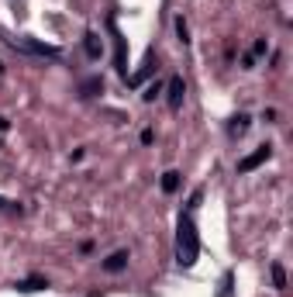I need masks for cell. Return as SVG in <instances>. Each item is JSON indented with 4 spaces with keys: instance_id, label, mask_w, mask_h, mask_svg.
I'll return each mask as SVG.
<instances>
[{
    "instance_id": "obj_1",
    "label": "cell",
    "mask_w": 293,
    "mask_h": 297,
    "mask_svg": "<svg viewBox=\"0 0 293 297\" xmlns=\"http://www.w3.org/2000/svg\"><path fill=\"white\" fill-rule=\"evenodd\" d=\"M197 252H200V242H197L193 218L183 215L179 218V235H176V259H179V266H193L197 263Z\"/></svg>"
},
{
    "instance_id": "obj_2",
    "label": "cell",
    "mask_w": 293,
    "mask_h": 297,
    "mask_svg": "<svg viewBox=\"0 0 293 297\" xmlns=\"http://www.w3.org/2000/svg\"><path fill=\"white\" fill-rule=\"evenodd\" d=\"M269 155H273V146H259L252 155H245V159L238 162V173H252V169H255V166H262Z\"/></svg>"
},
{
    "instance_id": "obj_3",
    "label": "cell",
    "mask_w": 293,
    "mask_h": 297,
    "mask_svg": "<svg viewBox=\"0 0 293 297\" xmlns=\"http://www.w3.org/2000/svg\"><path fill=\"white\" fill-rule=\"evenodd\" d=\"M183 93H186L183 79H179V76H173V79H169V107H173V111H179V104H183Z\"/></svg>"
},
{
    "instance_id": "obj_4",
    "label": "cell",
    "mask_w": 293,
    "mask_h": 297,
    "mask_svg": "<svg viewBox=\"0 0 293 297\" xmlns=\"http://www.w3.org/2000/svg\"><path fill=\"white\" fill-rule=\"evenodd\" d=\"M124 266H128V252H124V249H117L111 259H104V270H107V273H121Z\"/></svg>"
},
{
    "instance_id": "obj_5",
    "label": "cell",
    "mask_w": 293,
    "mask_h": 297,
    "mask_svg": "<svg viewBox=\"0 0 293 297\" xmlns=\"http://www.w3.org/2000/svg\"><path fill=\"white\" fill-rule=\"evenodd\" d=\"M231 139H238V135H245L248 132V114H238V118H231Z\"/></svg>"
},
{
    "instance_id": "obj_6",
    "label": "cell",
    "mask_w": 293,
    "mask_h": 297,
    "mask_svg": "<svg viewBox=\"0 0 293 297\" xmlns=\"http://www.w3.org/2000/svg\"><path fill=\"white\" fill-rule=\"evenodd\" d=\"M162 190H166V194H176V190H179V173H176V169L162 173Z\"/></svg>"
},
{
    "instance_id": "obj_7",
    "label": "cell",
    "mask_w": 293,
    "mask_h": 297,
    "mask_svg": "<svg viewBox=\"0 0 293 297\" xmlns=\"http://www.w3.org/2000/svg\"><path fill=\"white\" fill-rule=\"evenodd\" d=\"M176 35H179V42H183V45L190 42V28H186V21H183V17H176Z\"/></svg>"
},
{
    "instance_id": "obj_8",
    "label": "cell",
    "mask_w": 293,
    "mask_h": 297,
    "mask_svg": "<svg viewBox=\"0 0 293 297\" xmlns=\"http://www.w3.org/2000/svg\"><path fill=\"white\" fill-rule=\"evenodd\" d=\"M273 284H276V287H280V291H283V287H287V273H283V266H280V263H276V266H273Z\"/></svg>"
},
{
    "instance_id": "obj_9",
    "label": "cell",
    "mask_w": 293,
    "mask_h": 297,
    "mask_svg": "<svg viewBox=\"0 0 293 297\" xmlns=\"http://www.w3.org/2000/svg\"><path fill=\"white\" fill-rule=\"evenodd\" d=\"M42 287H49V284L45 280H24V284H17V291H24V294L28 291H42Z\"/></svg>"
},
{
    "instance_id": "obj_10",
    "label": "cell",
    "mask_w": 293,
    "mask_h": 297,
    "mask_svg": "<svg viewBox=\"0 0 293 297\" xmlns=\"http://www.w3.org/2000/svg\"><path fill=\"white\" fill-rule=\"evenodd\" d=\"M86 52H90L93 59L100 56V45H97V35H86Z\"/></svg>"
},
{
    "instance_id": "obj_11",
    "label": "cell",
    "mask_w": 293,
    "mask_h": 297,
    "mask_svg": "<svg viewBox=\"0 0 293 297\" xmlns=\"http://www.w3.org/2000/svg\"><path fill=\"white\" fill-rule=\"evenodd\" d=\"M159 90H162V86H159V83H152V86H148L142 97H145V100H155V97H159Z\"/></svg>"
},
{
    "instance_id": "obj_12",
    "label": "cell",
    "mask_w": 293,
    "mask_h": 297,
    "mask_svg": "<svg viewBox=\"0 0 293 297\" xmlns=\"http://www.w3.org/2000/svg\"><path fill=\"white\" fill-rule=\"evenodd\" d=\"M266 49H269V45H266V42H262V38H259V42H255V49H252V56H262V52H266Z\"/></svg>"
},
{
    "instance_id": "obj_13",
    "label": "cell",
    "mask_w": 293,
    "mask_h": 297,
    "mask_svg": "<svg viewBox=\"0 0 293 297\" xmlns=\"http://www.w3.org/2000/svg\"><path fill=\"white\" fill-rule=\"evenodd\" d=\"M0 208H3V197H0Z\"/></svg>"
}]
</instances>
